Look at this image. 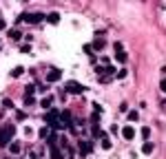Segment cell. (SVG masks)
<instances>
[{"label":"cell","instance_id":"26","mask_svg":"<svg viewBox=\"0 0 166 159\" xmlns=\"http://www.w3.org/2000/svg\"><path fill=\"white\" fill-rule=\"evenodd\" d=\"M160 89H162V91H164V93H166V77L162 80V84H160Z\"/></svg>","mask_w":166,"mask_h":159},{"label":"cell","instance_id":"20","mask_svg":"<svg viewBox=\"0 0 166 159\" xmlns=\"http://www.w3.org/2000/svg\"><path fill=\"white\" fill-rule=\"evenodd\" d=\"M115 58H117V62H126V53H124V51H120V53H115Z\"/></svg>","mask_w":166,"mask_h":159},{"label":"cell","instance_id":"23","mask_svg":"<svg viewBox=\"0 0 166 159\" xmlns=\"http://www.w3.org/2000/svg\"><path fill=\"white\" fill-rule=\"evenodd\" d=\"M33 104H35L33 97H25V106H33Z\"/></svg>","mask_w":166,"mask_h":159},{"label":"cell","instance_id":"3","mask_svg":"<svg viewBox=\"0 0 166 159\" xmlns=\"http://www.w3.org/2000/svg\"><path fill=\"white\" fill-rule=\"evenodd\" d=\"M58 119H60V113H58V110H49V113H47V117H45V122L49 126H53V128H58Z\"/></svg>","mask_w":166,"mask_h":159},{"label":"cell","instance_id":"22","mask_svg":"<svg viewBox=\"0 0 166 159\" xmlns=\"http://www.w3.org/2000/svg\"><path fill=\"white\" fill-rule=\"evenodd\" d=\"M2 106H5V108H13V102H11V99H2Z\"/></svg>","mask_w":166,"mask_h":159},{"label":"cell","instance_id":"12","mask_svg":"<svg viewBox=\"0 0 166 159\" xmlns=\"http://www.w3.org/2000/svg\"><path fill=\"white\" fill-rule=\"evenodd\" d=\"M51 104H53V99H51V97H45V99L40 102V106H42V108H51Z\"/></svg>","mask_w":166,"mask_h":159},{"label":"cell","instance_id":"6","mask_svg":"<svg viewBox=\"0 0 166 159\" xmlns=\"http://www.w3.org/2000/svg\"><path fill=\"white\" fill-rule=\"evenodd\" d=\"M122 137H124L126 141H131V139L135 137V130H133V126H124V128H122Z\"/></svg>","mask_w":166,"mask_h":159},{"label":"cell","instance_id":"15","mask_svg":"<svg viewBox=\"0 0 166 159\" xmlns=\"http://www.w3.org/2000/svg\"><path fill=\"white\" fill-rule=\"evenodd\" d=\"M9 38L11 40H20V31H18V29H11L9 31Z\"/></svg>","mask_w":166,"mask_h":159},{"label":"cell","instance_id":"21","mask_svg":"<svg viewBox=\"0 0 166 159\" xmlns=\"http://www.w3.org/2000/svg\"><path fill=\"white\" fill-rule=\"evenodd\" d=\"M33 84H29V86H27V89H25V95H27V97H31V95H33Z\"/></svg>","mask_w":166,"mask_h":159},{"label":"cell","instance_id":"4","mask_svg":"<svg viewBox=\"0 0 166 159\" xmlns=\"http://www.w3.org/2000/svg\"><path fill=\"white\" fill-rule=\"evenodd\" d=\"M82 91H84V86L80 84V82H73V80H71V82H66V93H82Z\"/></svg>","mask_w":166,"mask_h":159},{"label":"cell","instance_id":"16","mask_svg":"<svg viewBox=\"0 0 166 159\" xmlns=\"http://www.w3.org/2000/svg\"><path fill=\"white\" fill-rule=\"evenodd\" d=\"M9 150H11V153H18V150H20V141H11Z\"/></svg>","mask_w":166,"mask_h":159},{"label":"cell","instance_id":"8","mask_svg":"<svg viewBox=\"0 0 166 159\" xmlns=\"http://www.w3.org/2000/svg\"><path fill=\"white\" fill-rule=\"evenodd\" d=\"M47 20H49L51 25H58V22H60V13H58V11H53V13L47 15Z\"/></svg>","mask_w":166,"mask_h":159},{"label":"cell","instance_id":"1","mask_svg":"<svg viewBox=\"0 0 166 159\" xmlns=\"http://www.w3.org/2000/svg\"><path fill=\"white\" fill-rule=\"evenodd\" d=\"M13 133H16V126H13V124H7L5 128L0 130V144L7 146L11 139H13Z\"/></svg>","mask_w":166,"mask_h":159},{"label":"cell","instance_id":"5","mask_svg":"<svg viewBox=\"0 0 166 159\" xmlns=\"http://www.w3.org/2000/svg\"><path fill=\"white\" fill-rule=\"evenodd\" d=\"M60 77H62V71L60 69H51L49 73H47V82H58Z\"/></svg>","mask_w":166,"mask_h":159},{"label":"cell","instance_id":"13","mask_svg":"<svg viewBox=\"0 0 166 159\" xmlns=\"http://www.w3.org/2000/svg\"><path fill=\"white\" fill-rule=\"evenodd\" d=\"M102 148H104V150H109V148H111V139L106 137V135H102Z\"/></svg>","mask_w":166,"mask_h":159},{"label":"cell","instance_id":"27","mask_svg":"<svg viewBox=\"0 0 166 159\" xmlns=\"http://www.w3.org/2000/svg\"><path fill=\"white\" fill-rule=\"evenodd\" d=\"M0 29H5V22H2V20H0Z\"/></svg>","mask_w":166,"mask_h":159},{"label":"cell","instance_id":"11","mask_svg":"<svg viewBox=\"0 0 166 159\" xmlns=\"http://www.w3.org/2000/svg\"><path fill=\"white\" fill-rule=\"evenodd\" d=\"M93 49H95V51H100V49H104V40H102V38H97V40H95V42H93Z\"/></svg>","mask_w":166,"mask_h":159},{"label":"cell","instance_id":"19","mask_svg":"<svg viewBox=\"0 0 166 159\" xmlns=\"http://www.w3.org/2000/svg\"><path fill=\"white\" fill-rule=\"evenodd\" d=\"M16 119H18V122H22V119H27V113H25V110H18V113H16Z\"/></svg>","mask_w":166,"mask_h":159},{"label":"cell","instance_id":"24","mask_svg":"<svg viewBox=\"0 0 166 159\" xmlns=\"http://www.w3.org/2000/svg\"><path fill=\"white\" fill-rule=\"evenodd\" d=\"M129 119H133V122H135V119H137V110H129Z\"/></svg>","mask_w":166,"mask_h":159},{"label":"cell","instance_id":"7","mask_svg":"<svg viewBox=\"0 0 166 159\" xmlns=\"http://www.w3.org/2000/svg\"><path fill=\"white\" fill-rule=\"evenodd\" d=\"M60 119H62L60 126H71V113H69V110H62V113H60Z\"/></svg>","mask_w":166,"mask_h":159},{"label":"cell","instance_id":"10","mask_svg":"<svg viewBox=\"0 0 166 159\" xmlns=\"http://www.w3.org/2000/svg\"><path fill=\"white\" fill-rule=\"evenodd\" d=\"M153 148H155V146H153L151 141H146V144L142 146V153H144V155H151V153H153Z\"/></svg>","mask_w":166,"mask_h":159},{"label":"cell","instance_id":"2","mask_svg":"<svg viewBox=\"0 0 166 159\" xmlns=\"http://www.w3.org/2000/svg\"><path fill=\"white\" fill-rule=\"evenodd\" d=\"M18 20H20V22H29V25H38V22L45 20V13H38V11H35V13H22Z\"/></svg>","mask_w":166,"mask_h":159},{"label":"cell","instance_id":"17","mask_svg":"<svg viewBox=\"0 0 166 159\" xmlns=\"http://www.w3.org/2000/svg\"><path fill=\"white\" fill-rule=\"evenodd\" d=\"M22 71H25L22 66H16V69L11 71V75H13V77H20V75H22Z\"/></svg>","mask_w":166,"mask_h":159},{"label":"cell","instance_id":"9","mask_svg":"<svg viewBox=\"0 0 166 159\" xmlns=\"http://www.w3.org/2000/svg\"><path fill=\"white\" fill-rule=\"evenodd\" d=\"M80 150H82V155H89L91 153V144L89 141H80Z\"/></svg>","mask_w":166,"mask_h":159},{"label":"cell","instance_id":"14","mask_svg":"<svg viewBox=\"0 0 166 159\" xmlns=\"http://www.w3.org/2000/svg\"><path fill=\"white\" fill-rule=\"evenodd\" d=\"M51 159H62V153H60L58 148H55V146L51 148Z\"/></svg>","mask_w":166,"mask_h":159},{"label":"cell","instance_id":"25","mask_svg":"<svg viewBox=\"0 0 166 159\" xmlns=\"http://www.w3.org/2000/svg\"><path fill=\"white\" fill-rule=\"evenodd\" d=\"M49 135V128H40V137H47Z\"/></svg>","mask_w":166,"mask_h":159},{"label":"cell","instance_id":"18","mask_svg":"<svg viewBox=\"0 0 166 159\" xmlns=\"http://www.w3.org/2000/svg\"><path fill=\"white\" fill-rule=\"evenodd\" d=\"M142 137H144V139L151 137V128H148V126H144V128H142Z\"/></svg>","mask_w":166,"mask_h":159}]
</instances>
